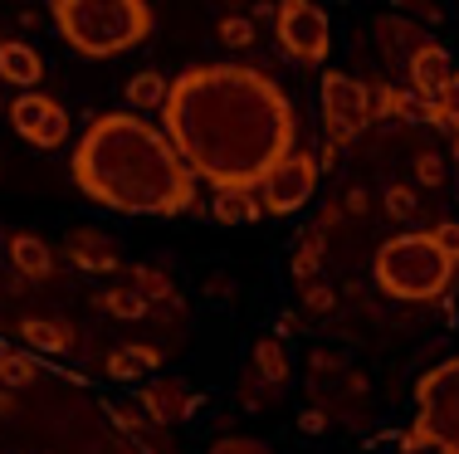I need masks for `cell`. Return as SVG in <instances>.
Listing matches in <instances>:
<instances>
[{
  "label": "cell",
  "mask_w": 459,
  "mask_h": 454,
  "mask_svg": "<svg viewBox=\"0 0 459 454\" xmlns=\"http://www.w3.org/2000/svg\"><path fill=\"white\" fill-rule=\"evenodd\" d=\"M161 133L195 181L221 191H259L293 151V103L249 64H195L171 79Z\"/></svg>",
  "instance_id": "obj_1"
},
{
  "label": "cell",
  "mask_w": 459,
  "mask_h": 454,
  "mask_svg": "<svg viewBox=\"0 0 459 454\" xmlns=\"http://www.w3.org/2000/svg\"><path fill=\"white\" fill-rule=\"evenodd\" d=\"M74 186L117 215H181L195 205V176L171 137L142 113H103L74 147Z\"/></svg>",
  "instance_id": "obj_2"
},
{
  "label": "cell",
  "mask_w": 459,
  "mask_h": 454,
  "mask_svg": "<svg viewBox=\"0 0 459 454\" xmlns=\"http://www.w3.org/2000/svg\"><path fill=\"white\" fill-rule=\"evenodd\" d=\"M49 15L79 59H117L152 35L147 0H49Z\"/></svg>",
  "instance_id": "obj_3"
},
{
  "label": "cell",
  "mask_w": 459,
  "mask_h": 454,
  "mask_svg": "<svg viewBox=\"0 0 459 454\" xmlns=\"http://www.w3.org/2000/svg\"><path fill=\"white\" fill-rule=\"evenodd\" d=\"M455 259L435 244L430 230H406L391 235L371 259V278L386 298L396 303H430L455 284Z\"/></svg>",
  "instance_id": "obj_4"
},
{
  "label": "cell",
  "mask_w": 459,
  "mask_h": 454,
  "mask_svg": "<svg viewBox=\"0 0 459 454\" xmlns=\"http://www.w3.org/2000/svg\"><path fill=\"white\" fill-rule=\"evenodd\" d=\"M425 445L435 454H459V356H445L415 381V425L406 450Z\"/></svg>",
  "instance_id": "obj_5"
},
{
  "label": "cell",
  "mask_w": 459,
  "mask_h": 454,
  "mask_svg": "<svg viewBox=\"0 0 459 454\" xmlns=\"http://www.w3.org/2000/svg\"><path fill=\"white\" fill-rule=\"evenodd\" d=\"M371 123V89L352 73H323V147L342 151L367 133Z\"/></svg>",
  "instance_id": "obj_6"
},
{
  "label": "cell",
  "mask_w": 459,
  "mask_h": 454,
  "mask_svg": "<svg viewBox=\"0 0 459 454\" xmlns=\"http://www.w3.org/2000/svg\"><path fill=\"white\" fill-rule=\"evenodd\" d=\"M274 35L293 64H323L327 45H333V25L318 0H279L274 5Z\"/></svg>",
  "instance_id": "obj_7"
},
{
  "label": "cell",
  "mask_w": 459,
  "mask_h": 454,
  "mask_svg": "<svg viewBox=\"0 0 459 454\" xmlns=\"http://www.w3.org/2000/svg\"><path fill=\"white\" fill-rule=\"evenodd\" d=\"M318 157L313 151H299L293 147L289 157L279 161L274 171H269V181L255 191L259 205H264V215H293V210H303L308 205V196L318 191Z\"/></svg>",
  "instance_id": "obj_8"
},
{
  "label": "cell",
  "mask_w": 459,
  "mask_h": 454,
  "mask_svg": "<svg viewBox=\"0 0 459 454\" xmlns=\"http://www.w3.org/2000/svg\"><path fill=\"white\" fill-rule=\"evenodd\" d=\"M10 127H15L30 147L49 151V147H64V137H69V113H64V103L49 99V93H20V99L10 103Z\"/></svg>",
  "instance_id": "obj_9"
},
{
  "label": "cell",
  "mask_w": 459,
  "mask_h": 454,
  "mask_svg": "<svg viewBox=\"0 0 459 454\" xmlns=\"http://www.w3.org/2000/svg\"><path fill=\"white\" fill-rule=\"evenodd\" d=\"M406 73H411V93H415V99L440 103L445 83L455 79V69H450V49L435 45V39H420V49H415L411 59H406Z\"/></svg>",
  "instance_id": "obj_10"
},
{
  "label": "cell",
  "mask_w": 459,
  "mask_h": 454,
  "mask_svg": "<svg viewBox=\"0 0 459 454\" xmlns=\"http://www.w3.org/2000/svg\"><path fill=\"white\" fill-rule=\"evenodd\" d=\"M137 406H142V415L152 420V425H177V420H191L195 415V391L186 381H152L147 391L137 396Z\"/></svg>",
  "instance_id": "obj_11"
},
{
  "label": "cell",
  "mask_w": 459,
  "mask_h": 454,
  "mask_svg": "<svg viewBox=\"0 0 459 454\" xmlns=\"http://www.w3.org/2000/svg\"><path fill=\"white\" fill-rule=\"evenodd\" d=\"M64 250H69V259L83 269V274H113V269L123 264V259H117V244L108 240L103 230H93V225L64 235Z\"/></svg>",
  "instance_id": "obj_12"
},
{
  "label": "cell",
  "mask_w": 459,
  "mask_h": 454,
  "mask_svg": "<svg viewBox=\"0 0 459 454\" xmlns=\"http://www.w3.org/2000/svg\"><path fill=\"white\" fill-rule=\"evenodd\" d=\"M0 79L15 83V89H35V83L45 79V59H39L35 45H25V39H5V45H0Z\"/></svg>",
  "instance_id": "obj_13"
},
{
  "label": "cell",
  "mask_w": 459,
  "mask_h": 454,
  "mask_svg": "<svg viewBox=\"0 0 459 454\" xmlns=\"http://www.w3.org/2000/svg\"><path fill=\"white\" fill-rule=\"evenodd\" d=\"M10 259L25 278H49L54 274V250L39 235H10Z\"/></svg>",
  "instance_id": "obj_14"
},
{
  "label": "cell",
  "mask_w": 459,
  "mask_h": 454,
  "mask_svg": "<svg viewBox=\"0 0 459 454\" xmlns=\"http://www.w3.org/2000/svg\"><path fill=\"white\" fill-rule=\"evenodd\" d=\"M152 366H161V352L157 347H142V342H133V347H113L103 362V372L113 376V381H137L142 372H152Z\"/></svg>",
  "instance_id": "obj_15"
},
{
  "label": "cell",
  "mask_w": 459,
  "mask_h": 454,
  "mask_svg": "<svg viewBox=\"0 0 459 454\" xmlns=\"http://www.w3.org/2000/svg\"><path fill=\"white\" fill-rule=\"evenodd\" d=\"M211 210H215V220H221V225H249V220L264 215V205H259L255 191H221Z\"/></svg>",
  "instance_id": "obj_16"
},
{
  "label": "cell",
  "mask_w": 459,
  "mask_h": 454,
  "mask_svg": "<svg viewBox=\"0 0 459 454\" xmlns=\"http://www.w3.org/2000/svg\"><path fill=\"white\" fill-rule=\"evenodd\" d=\"M20 332H25V342L39 352H69V342H74V332L64 328V322H49V318H25Z\"/></svg>",
  "instance_id": "obj_17"
},
{
  "label": "cell",
  "mask_w": 459,
  "mask_h": 454,
  "mask_svg": "<svg viewBox=\"0 0 459 454\" xmlns=\"http://www.w3.org/2000/svg\"><path fill=\"white\" fill-rule=\"evenodd\" d=\"M167 89H171V83L161 79L157 69H142V73L127 79V103H133V113H137V107H161V103H167Z\"/></svg>",
  "instance_id": "obj_18"
},
{
  "label": "cell",
  "mask_w": 459,
  "mask_h": 454,
  "mask_svg": "<svg viewBox=\"0 0 459 454\" xmlns=\"http://www.w3.org/2000/svg\"><path fill=\"white\" fill-rule=\"evenodd\" d=\"M255 372L264 376L269 386H283V381H289V356H283L279 338H259V342H255Z\"/></svg>",
  "instance_id": "obj_19"
},
{
  "label": "cell",
  "mask_w": 459,
  "mask_h": 454,
  "mask_svg": "<svg viewBox=\"0 0 459 454\" xmlns=\"http://www.w3.org/2000/svg\"><path fill=\"white\" fill-rule=\"evenodd\" d=\"M371 117H420V103H411V93L381 83V89H371Z\"/></svg>",
  "instance_id": "obj_20"
},
{
  "label": "cell",
  "mask_w": 459,
  "mask_h": 454,
  "mask_svg": "<svg viewBox=\"0 0 459 454\" xmlns=\"http://www.w3.org/2000/svg\"><path fill=\"white\" fill-rule=\"evenodd\" d=\"M35 376H39L35 356H25V352H5V356H0V381H5V386H30Z\"/></svg>",
  "instance_id": "obj_21"
},
{
  "label": "cell",
  "mask_w": 459,
  "mask_h": 454,
  "mask_svg": "<svg viewBox=\"0 0 459 454\" xmlns=\"http://www.w3.org/2000/svg\"><path fill=\"white\" fill-rule=\"evenodd\" d=\"M103 308L117 313V318H142L147 298H142V288H113V294H103Z\"/></svg>",
  "instance_id": "obj_22"
},
{
  "label": "cell",
  "mask_w": 459,
  "mask_h": 454,
  "mask_svg": "<svg viewBox=\"0 0 459 454\" xmlns=\"http://www.w3.org/2000/svg\"><path fill=\"white\" fill-rule=\"evenodd\" d=\"M215 35H221V45H230V49H245V45H255V25H249L245 15H225L221 25H215Z\"/></svg>",
  "instance_id": "obj_23"
},
{
  "label": "cell",
  "mask_w": 459,
  "mask_h": 454,
  "mask_svg": "<svg viewBox=\"0 0 459 454\" xmlns=\"http://www.w3.org/2000/svg\"><path fill=\"white\" fill-rule=\"evenodd\" d=\"M205 454H274L264 445V440H249V435H225V440H215Z\"/></svg>",
  "instance_id": "obj_24"
},
{
  "label": "cell",
  "mask_w": 459,
  "mask_h": 454,
  "mask_svg": "<svg viewBox=\"0 0 459 454\" xmlns=\"http://www.w3.org/2000/svg\"><path fill=\"white\" fill-rule=\"evenodd\" d=\"M386 215L391 220H415V191L411 186H386Z\"/></svg>",
  "instance_id": "obj_25"
},
{
  "label": "cell",
  "mask_w": 459,
  "mask_h": 454,
  "mask_svg": "<svg viewBox=\"0 0 459 454\" xmlns=\"http://www.w3.org/2000/svg\"><path fill=\"white\" fill-rule=\"evenodd\" d=\"M133 278H137V288H142V298H171V284H167V274H157V269H133Z\"/></svg>",
  "instance_id": "obj_26"
},
{
  "label": "cell",
  "mask_w": 459,
  "mask_h": 454,
  "mask_svg": "<svg viewBox=\"0 0 459 454\" xmlns=\"http://www.w3.org/2000/svg\"><path fill=\"white\" fill-rule=\"evenodd\" d=\"M415 176H420L425 186H440V181H445V161L435 157V151H420V157H415Z\"/></svg>",
  "instance_id": "obj_27"
},
{
  "label": "cell",
  "mask_w": 459,
  "mask_h": 454,
  "mask_svg": "<svg viewBox=\"0 0 459 454\" xmlns=\"http://www.w3.org/2000/svg\"><path fill=\"white\" fill-rule=\"evenodd\" d=\"M430 235H435V244H440V250H445V254H450L455 264H459V220H440Z\"/></svg>",
  "instance_id": "obj_28"
},
{
  "label": "cell",
  "mask_w": 459,
  "mask_h": 454,
  "mask_svg": "<svg viewBox=\"0 0 459 454\" xmlns=\"http://www.w3.org/2000/svg\"><path fill=\"white\" fill-rule=\"evenodd\" d=\"M308 269H318V235H308L303 240V250H299V259H293V274H308Z\"/></svg>",
  "instance_id": "obj_29"
},
{
  "label": "cell",
  "mask_w": 459,
  "mask_h": 454,
  "mask_svg": "<svg viewBox=\"0 0 459 454\" xmlns=\"http://www.w3.org/2000/svg\"><path fill=\"white\" fill-rule=\"evenodd\" d=\"M303 303H308V308L313 313H333V288H327V284H313V288H303Z\"/></svg>",
  "instance_id": "obj_30"
},
{
  "label": "cell",
  "mask_w": 459,
  "mask_h": 454,
  "mask_svg": "<svg viewBox=\"0 0 459 454\" xmlns=\"http://www.w3.org/2000/svg\"><path fill=\"white\" fill-rule=\"evenodd\" d=\"M396 5H401V10H415V15H420V20H430V25H435V20H445L440 0H396Z\"/></svg>",
  "instance_id": "obj_31"
},
{
  "label": "cell",
  "mask_w": 459,
  "mask_h": 454,
  "mask_svg": "<svg viewBox=\"0 0 459 454\" xmlns=\"http://www.w3.org/2000/svg\"><path fill=\"white\" fill-rule=\"evenodd\" d=\"M440 107H445V117H450V123H459V69H455V79L445 83V93H440Z\"/></svg>",
  "instance_id": "obj_32"
},
{
  "label": "cell",
  "mask_w": 459,
  "mask_h": 454,
  "mask_svg": "<svg viewBox=\"0 0 459 454\" xmlns=\"http://www.w3.org/2000/svg\"><path fill=\"white\" fill-rule=\"evenodd\" d=\"M323 425H327V420L318 415V410H303V415H299V430H313V435H318Z\"/></svg>",
  "instance_id": "obj_33"
},
{
  "label": "cell",
  "mask_w": 459,
  "mask_h": 454,
  "mask_svg": "<svg viewBox=\"0 0 459 454\" xmlns=\"http://www.w3.org/2000/svg\"><path fill=\"white\" fill-rule=\"evenodd\" d=\"M450 147H455V157H459V123L450 127Z\"/></svg>",
  "instance_id": "obj_34"
}]
</instances>
